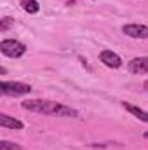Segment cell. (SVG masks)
<instances>
[{
    "instance_id": "cell-13",
    "label": "cell",
    "mask_w": 148,
    "mask_h": 150,
    "mask_svg": "<svg viewBox=\"0 0 148 150\" xmlns=\"http://www.w3.org/2000/svg\"><path fill=\"white\" fill-rule=\"evenodd\" d=\"M143 136H145V138H147V140H148V131H147V133H145V134H143Z\"/></svg>"
},
{
    "instance_id": "cell-7",
    "label": "cell",
    "mask_w": 148,
    "mask_h": 150,
    "mask_svg": "<svg viewBox=\"0 0 148 150\" xmlns=\"http://www.w3.org/2000/svg\"><path fill=\"white\" fill-rule=\"evenodd\" d=\"M0 126L2 127H7V129H23L25 127V124L21 120L11 117L7 113H0Z\"/></svg>"
},
{
    "instance_id": "cell-9",
    "label": "cell",
    "mask_w": 148,
    "mask_h": 150,
    "mask_svg": "<svg viewBox=\"0 0 148 150\" xmlns=\"http://www.w3.org/2000/svg\"><path fill=\"white\" fill-rule=\"evenodd\" d=\"M21 7L28 12V14H37L40 11V5H38L37 0H23L21 2Z\"/></svg>"
},
{
    "instance_id": "cell-8",
    "label": "cell",
    "mask_w": 148,
    "mask_h": 150,
    "mask_svg": "<svg viewBox=\"0 0 148 150\" xmlns=\"http://www.w3.org/2000/svg\"><path fill=\"white\" fill-rule=\"evenodd\" d=\"M124 105V108L127 110L129 113H132L136 119H140V120H143V122H147L148 124V112L147 110H143V108H140V107H134V105H131V103H122Z\"/></svg>"
},
{
    "instance_id": "cell-12",
    "label": "cell",
    "mask_w": 148,
    "mask_h": 150,
    "mask_svg": "<svg viewBox=\"0 0 148 150\" xmlns=\"http://www.w3.org/2000/svg\"><path fill=\"white\" fill-rule=\"evenodd\" d=\"M143 87H145V91L148 93V80H145V84H143Z\"/></svg>"
},
{
    "instance_id": "cell-11",
    "label": "cell",
    "mask_w": 148,
    "mask_h": 150,
    "mask_svg": "<svg viewBox=\"0 0 148 150\" xmlns=\"http://www.w3.org/2000/svg\"><path fill=\"white\" fill-rule=\"evenodd\" d=\"M12 25H14V19H11V18H2V19H0V32H7Z\"/></svg>"
},
{
    "instance_id": "cell-6",
    "label": "cell",
    "mask_w": 148,
    "mask_h": 150,
    "mask_svg": "<svg viewBox=\"0 0 148 150\" xmlns=\"http://www.w3.org/2000/svg\"><path fill=\"white\" fill-rule=\"evenodd\" d=\"M127 70L134 75H143L148 74V56H140V58H132L127 63Z\"/></svg>"
},
{
    "instance_id": "cell-10",
    "label": "cell",
    "mask_w": 148,
    "mask_h": 150,
    "mask_svg": "<svg viewBox=\"0 0 148 150\" xmlns=\"http://www.w3.org/2000/svg\"><path fill=\"white\" fill-rule=\"evenodd\" d=\"M0 150H23V147L18 145V143H12V142L2 140V142H0Z\"/></svg>"
},
{
    "instance_id": "cell-3",
    "label": "cell",
    "mask_w": 148,
    "mask_h": 150,
    "mask_svg": "<svg viewBox=\"0 0 148 150\" xmlns=\"http://www.w3.org/2000/svg\"><path fill=\"white\" fill-rule=\"evenodd\" d=\"M0 51L2 54H5L7 58H21L26 52V45L16 38H4L0 42Z\"/></svg>"
},
{
    "instance_id": "cell-4",
    "label": "cell",
    "mask_w": 148,
    "mask_h": 150,
    "mask_svg": "<svg viewBox=\"0 0 148 150\" xmlns=\"http://www.w3.org/2000/svg\"><path fill=\"white\" fill-rule=\"evenodd\" d=\"M122 33L131 38H148V26L138 25V23H129L122 26Z\"/></svg>"
},
{
    "instance_id": "cell-2",
    "label": "cell",
    "mask_w": 148,
    "mask_h": 150,
    "mask_svg": "<svg viewBox=\"0 0 148 150\" xmlns=\"http://www.w3.org/2000/svg\"><path fill=\"white\" fill-rule=\"evenodd\" d=\"M0 91L5 96H25L32 93V86L25 82H14V80H2L0 82Z\"/></svg>"
},
{
    "instance_id": "cell-5",
    "label": "cell",
    "mask_w": 148,
    "mask_h": 150,
    "mask_svg": "<svg viewBox=\"0 0 148 150\" xmlns=\"http://www.w3.org/2000/svg\"><path fill=\"white\" fill-rule=\"evenodd\" d=\"M99 61L108 68H120L122 67V58L110 49H105L99 52Z\"/></svg>"
},
{
    "instance_id": "cell-1",
    "label": "cell",
    "mask_w": 148,
    "mask_h": 150,
    "mask_svg": "<svg viewBox=\"0 0 148 150\" xmlns=\"http://www.w3.org/2000/svg\"><path fill=\"white\" fill-rule=\"evenodd\" d=\"M21 107L28 112L35 113H44V115H56V117H80V113L75 108L58 103V101H51V100H26L21 103Z\"/></svg>"
}]
</instances>
